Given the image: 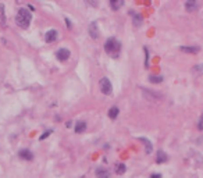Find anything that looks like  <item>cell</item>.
I'll use <instances>...</instances> for the list:
<instances>
[{"mask_svg":"<svg viewBox=\"0 0 203 178\" xmlns=\"http://www.w3.org/2000/svg\"><path fill=\"white\" fill-rule=\"evenodd\" d=\"M31 21H32V15H31V13L28 11L27 9H20L18 13H17V15H15V22H17V25H18L20 28L27 29V28L29 27Z\"/></svg>","mask_w":203,"mask_h":178,"instance_id":"6da1fadb","label":"cell"},{"mask_svg":"<svg viewBox=\"0 0 203 178\" xmlns=\"http://www.w3.org/2000/svg\"><path fill=\"white\" fill-rule=\"evenodd\" d=\"M104 50H106V53L111 55L113 57H118L120 50H121V43L118 42L115 38H110L104 43Z\"/></svg>","mask_w":203,"mask_h":178,"instance_id":"7a4b0ae2","label":"cell"},{"mask_svg":"<svg viewBox=\"0 0 203 178\" xmlns=\"http://www.w3.org/2000/svg\"><path fill=\"white\" fill-rule=\"evenodd\" d=\"M100 91H102V93H104V95H111L113 86H111V82L109 81V78L100 79Z\"/></svg>","mask_w":203,"mask_h":178,"instance_id":"3957f363","label":"cell"},{"mask_svg":"<svg viewBox=\"0 0 203 178\" xmlns=\"http://www.w3.org/2000/svg\"><path fill=\"white\" fill-rule=\"evenodd\" d=\"M56 56H57V59L60 61H66V60H68V59H70L71 53H70V50H68V49H58V50L56 51Z\"/></svg>","mask_w":203,"mask_h":178,"instance_id":"277c9868","label":"cell"},{"mask_svg":"<svg viewBox=\"0 0 203 178\" xmlns=\"http://www.w3.org/2000/svg\"><path fill=\"white\" fill-rule=\"evenodd\" d=\"M89 35H91V38H93V39H97V38H99V27H97L96 21L91 22V25H89Z\"/></svg>","mask_w":203,"mask_h":178,"instance_id":"5b68a950","label":"cell"},{"mask_svg":"<svg viewBox=\"0 0 203 178\" xmlns=\"http://www.w3.org/2000/svg\"><path fill=\"white\" fill-rule=\"evenodd\" d=\"M57 36H58V32L56 29H50V31H47L46 32V35H45V40L47 43H52V42H55L56 39H57Z\"/></svg>","mask_w":203,"mask_h":178,"instance_id":"8992f818","label":"cell"},{"mask_svg":"<svg viewBox=\"0 0 203 178\" xmlns=\"http://www.w3.org/2000/svg\"><path fill=\"white\" fill-rule=\"evenodd\" d=\"M179 50L184 51V53H189V55H196V53H199L200 49L197 46H181Z\"/></svg>","mask_w":203,"mask_h":178,"instance_id":"52a82bcc","label":"cell"},{"mask_svg":"<svg viewBox=\"0 0 203 178\" xmlns=\"http://www.w3.org/2000/svg\"><path fill=\"white\" fill-rule=\"evenodd\" d=\"M95 174H96L97 178H110V171H109V170H106V169H103V167L96 169Z\"/></svg>","mask_w":203,"mask_h":178,"instance_id":"ba28073f","label":"cell"},{"mask_svg":"<svg viewBox=\"0 0 203 178\" xmlns=\"http://www.w3.org/2000/svg\"><path fill=\"white\" fill-rule=\"evenodd\" d=\"M18 156L21 157V159H24V160H32L33 159V153L31 150H28V149H22V150H20Z\"/></svg>","mask_w":203,"mask_h":178,"instance_id":"9c48e42d","label":"cell"},{"mask_svg":"<svg viewBox=\"0 0 203 178\" xmlns=\"http://www.w3.org/2000/svg\"><path fill=\"white\" fill-rule=\"evenodd\" d=\"M167 160H168V156L164 153L163 150H159L157 152V156H156V163L157 164H161V163H166Z\"/></svg>","mask_w":203,"mask_h":178,"instance_id":"30bf717a","label":"cell"},{"mask_svg":"<svg viewBox=\"0 0 203 178\" xmlns=\"http://www.w3.org/2000/svg\"><path fill=\"white\" fill-rule=\"evenodd\" d=\"M139 141L145 143V150H146V153H148V154H150V153H152V150H153V146H152V142L149 141V139H146V138H139Z\"/></svg>","mask_w":203,"mask_h":178,"instance_id":"8fae6325","label":"cell"},{"mask_svg":"<svg viewBox=\"0 0 203 178\" xmlns=\"http://www.w3.org/2000/svg\"><path fill=\"white\" fill-rule=\"evenodd\" d=\"M86 130V123L85 121H78L75 125V132L77 134H82V132H85Z\"/></svg>","mask_w":203,"mask_h":178,"instance_id":"7c38bea8","label":"cell"},{"mask_svg":"<svg viewBox=\"0 0 203 178\" xmlns=\"http://www.w3.org/2000/svg\"><path fill=\"white\" fill-rule=\"evenodd\" d=\"M114 171H115V174L122 175L125 171H127V167H125V164H124V163H117V164H115Z\"/></svg>","mask_w":203,"mask_h":178,"instance_id":"4fadbf2b","label":"cell"},{"mask_svg":"<svg viewBox=\"0 0 203 178\" xmlns=\"http://www.w3.org/2000/svg\"><path fill=\"white\" fill-rule=\"evenodd\" d=\"M185 9H186V11H195V10L197 9L196 2H194V0H188V2L185 3Z\"/></svg>","mask_w":203,"mask_h":178,"instance_id":"5bb4252c","label":"cell"},{"mask_svg":"<svg viewBox=\"0 0 203 178\" xmlns=\"http://www.w3.org/2000/svg\"><path fill=\"white\" fill-rule=\"evenodd\" d=\"M110 6L113 10H118L121 6H124V0H111L110 2Z\"/></svg>","mask_w":203,"mask_h":178,"instance_id":"9a60e30c","label":"cell"},{"mask_svg":"<svg viewBox=\"0 0 203 178\" xmlns=\"http://www.w3.org/2000/svg\"><path fill=\"white\" fill-rule=\"evenodd\" d=\"M0 25H2V27L6 25V13H4L3 4H0Z\"/></svg>","mask_w":203,"mask_h":178,"instance_id":"2e32d148","label":"cell"},{"mask_svg":"<svg viewBox=\"0 0 203 178\" xmlns=\"http://www.w3.org/2000/svg\"><path fill=\"white\" fill-rule=\"evenodd\" d=\"M131 15H132V18H133V24H137V25L142 24V17H141L138 13H133L132 10H131Z\"/></svg>","mask_w":203,"mask_h":178,"instance_id":"e0dca14e","label":"cell"},{"mask_svg":"<svg viewBox=\"0 0 203 178\" xmlns=\"http://www.w3.org/2000/svg\"><path fill=\"white\" fill-rule=\"evenodd\" d=\"M118 112H120V110H118V107H111V109L109 110V117L111 118V120H115V118H117V116H118Z\"/></svg>","mask_w":203,"mask_h":178,"instance_id":"ac0fdd59","label":"cell"},{"mask_svg":"<svg viewBox=\"0 0 203 178\" xmlns=\"http://www.w3.org/2000/svg\"><path fill=\"white\" fill-rule=\"evenodd\" d=\"M149 81L152 82V84H160L161 81H163V77H156V75H150L149 77Z\"/></svg>","mask_w":203,"mask_h":178,"instance_id":"d6986e66","label":"cell"},{"mask_svg":"<svg viewBox=\"0 0 203 178\" xmlns=\"http://www.w3.org/2000/svg\"><path fill=\"white\" fill-rule=\"evenodd\" d=\"M143 50H145V55H146V57H145V67L148 68V67H149V50L146 47H143Z\"/></svg>","mask_w":203,"mask_h":178,"instance_id":"ffe728a7","label":"cell"},{"mask_svg":"<svg viewBox=\"0 0 203 178\" xmlns=\"http://www.w3.org/2000/svg\"><path fill=\"white\" fill-rule=\"evenodd\" d=\"M53 132V130H47V131H46V132H43V135H40V141H43V139H45V138H47V136L49 135H50V134H52Z\"/></svg>","mask_w":203,"mask_h":178,"instance_id":"44dd1931","label":"cell"},{"mask_svg":"<svg viewBox=\"0 0 203 178\" xmlns=\"http://www.w3.org/2000/svg\"><path fill=\"white\" fill-rule=\"evenodd\" d=\"M197 128H199L200 131H203V114L200 116V118H199V124H197Z\"/></svg>","mask_w":203,"mask_h":178,"instance_id":"7402d4cb","label":"cell"},{"mask_svg":"<svg viewBox=\"0 0 203 178\" xmlns=\"http://www.w3.org/2000/svg\"><path fill=\"white\" fill-rule=\"evenodd\" d=\"M195 70H196V71H203V64H200V66H196V67H195Z\"/></svg>","mask_w":203,"mask_h":178,"instance_id":"603a6c76","label":"cell"},{"mask_svg":"<svg viewBox=\"0 0 203 178\" xmlns=\"http://www.w3.org/2000/svg\"><path fill=\"white\" fill-rule=\"evenodd\" d=\"M150 178H161V175L160 174H152Z\"/></svg>","mask_w":203,"mask_h":178,"instance_id":"cb8c5ba5","label":"cell"},{"mask_svg":"<svg viewBox=\"0 0 203 178\" xmlns=\"http://www.w3.org/2000/svg\"><path fill=\"white\" fill-rule=\"evenodd\" d=\"M66 22H67V27H68V28H71V22H70V20H68V18H66Z\"/></svg>","mask_w":203,"mask_h":178,"instance_id":"d4e9b609","label":"cell"},{"mask_svg":"<svg viewBox=\"0 0 203 178\" xmlns=\"http://www.w3.org/2000/svg\"><path fill=\"white\" fill-rule=\"evenodd\" d=\"M66 125H67V128H70V127H73V123H71V121H68V123H66Z\"/></svg>","mask_w":203,"mask_h":178,"instance_id":"484cf974","label":"cell"}]
</instances>
